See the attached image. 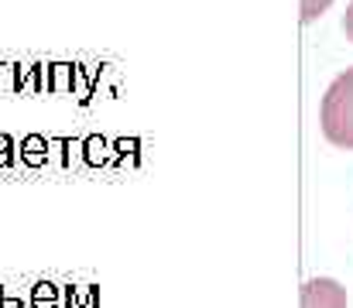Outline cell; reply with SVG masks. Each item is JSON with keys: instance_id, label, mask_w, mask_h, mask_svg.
Returning <instances> with one entry per match:
<instances>
[{"instance_id": "obj_1", "label": "cell", "mask_w": 353, "mask_h": 308, "mask_svg": "<svg viewBox=\"0 0 353 308\" xmlns=\"http://www.w3.org/2000/svg\"><path fill=\"white\" fill-rule=\"evenodd\" d=\"M319 120H323V134L330 144L353 151V69L336 76L333 86L326 90Z\"/></svg>"}, {"instance_id": "obj_2", "label": "cell", "mask_w": 353, "mask_h": 308, "mask_svg": "<svg viewBox=\"0 0 353 308\" xmlns=\"http://www.w3.org/2000/svg\"><path fill=\"white\" fill-rule=\"evenodd\" d=\"M302 308H347V288L333 278H312L302 288Z\"/></svg>"}, {"instance_id": "obj_3", "label": "cell", "mask_w": 353, "mask_h": 308, "mask_svg": "<svg viewBox=\"0 0 353 308\" xmlns=\"http://www.w3.org/2000/svg\"><path fill=\"white\" fill-rule=\"evenodd\" d=\"M330 3H333V0H302V21H305V24L316 21L319 14L330 10Z\"/></svg>"}, {"instance_id": "obj_4", "label": "cell", "mask_w": 353, "mask_h": 308, "mask_svg": "<svg viewBox=\"0 0 353 308\" xmlns=\"http://www.w3.org/2000/svg\"><path fill=\"white\" fill-rule=\"evenodd\" d=\"M343 34L353 41V0H350V7H347V14H343Z\"/></svg>"}]
</instances>
